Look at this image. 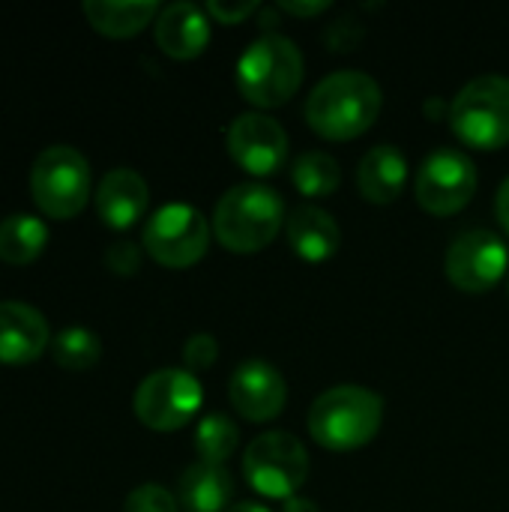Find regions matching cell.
<instances>
[{
	"label": "cell",
	"mask_w": 509,
	"mask_h": 512,
	"mask_svg": "<svg viewBox=\"0 0 509 512\" xmlns=\"http://www.w3.org/2000/svg\"><path fill=\"white\" fill-rule=\"evenodd\" d=\"M384 105L378 81L360 69H342L315 84L306 99V123L327 141H351L372 129Z\"/></svg>",
	"instance_id": "obj_1"
},
{
	"label": "cell",
	"mask_w": 509,
	"mask_h": 512,
	"mask_svg": "<svg viewBox=\"0 0 509 512\" xmlns=\"http://www.w3.org/2000/svg\"><path fill=\"white\" fill-rule=\"evenodd\" d=\"M384 423V399L357 384L324 390L306 417L315 444L333 453H354L366 447Z\"/></svg>",
	"instance_id": "obj_2"
},
{
	"label": "cell",
	"mask_w": 509,
	"mask_h": 512,
	"mask_svg": "<svg viewBox=\"0 0 509 512\" xmlns=\"http://www.w3.org/2000/svg\"><path fill=\"white\" fill-rule=\"evenodd\" d=\"M285 222V204L276 189L261 183L231 186L213 207L216 240L240 255L267 249Z\"/></svg>",
	"instance_id": "obj_3"
},
{
	"label": "cell",
	"mask_w": 509,
	"mask_h": 512,
	"mask_svg": "<svg viewBox=\"0 0 509 512\" xmlns=\"http://www.w3.org/2000/svg\"><path fill=\"white\" fill-rule=\"evenodd\" d=\"M303 84V54L279 33L258 36L237 60V87L255 108H279Z\"/></svg>",
	"instance_id": "obj_4"
},
{
	"label": "cell",
	"mask_w": 509,
	"mask_h": 512,
	"mask_svg": "<svg viewBox=\"0 0 509 512\" xmlns=\"http://www.w3.org/2000/svg\"><path fill=\"white\" fill-rule=\"evenodd\" d=\"M453 135L474 150H501L509 144V78L480 75L450 102Z\"/></svg>",
	"instance_id": "obj_5"
},
{
	"label": "cell",
	"mask_w": 509,
	"mask_h": 512,
	"mask_svg": "<svg viewBox=\"0 0 509 512\" xmlns=\"http://www.w3.org/2000/svg\"><path fill=\"white\" fill-rule=\"evenodd\" d=\"M30 195L51 219H72L90 198V162L69 144L45 147L30 168Z\"/></svg>",
	"instance_id": "obj_6"
},
{
	"label": "cell",
	"mask_w": 509,
	"mask_h": 512,
	"mask_svg": "<svg viewBox=\"0 0 509 512\" xmlns=\"http://www.w3.org/2000/svg\"><path fill=\"white\" fill-rule=\"evenodd\" d=\"M243 474L258 495L291 501L309 477V453L291 432H264L246 447Z\"/></svg>",
	"instance_id": "obj_7"
},
{
	"label": "cell",
	"mask_w": 509,
	"mask_h": 512,
	"mask_svg": "<svg viewBox=\"0 0 509 512\" xmlns=\"http://www.w3.org/2000/svg\"><path fill=\"white\" fill-rule=\"evenodd\" d=\"M213 225L204 219L198 207L189 204H165L144 225V249L147 255L171 270H186L207 255Z\"/></svg>",
	"instance_id": "obj_8"
},
{
	"label": "cell",
	"mask_w": 509,
	"mask_h": 512,
	"mask_svg": "<svg viewBox=\"0 0 509 512\" xmlns=\"http://www.w3.org/2000/svg\"><path fill=\"white\" fill-rule=\"evenodd\" d=\"M204 402V390L189 369H159L147 375L132 399L135 417L153 432L183 429Z\"/></svg>",
	"instance_id": "obj_9"
},
{
	"label": "cell",
	"mask_w": 509,
	"mask_h": 512,
	"mask_svg": "<svg viewBox=\"0 0 509 512\" xmlns=\"http://www.w3.org/2000/svg\"><path fill=\"white\" fill-rule=\"evenodd\" d=\"M477 165L462 150H435L423 159L414 180L420 207L432 216H453L465 210L477 192Z\"/></svg>",
	"instance_id": "obj_10"
},
{
	"label": "cell",
	"mask_w": 509,
	"mask_h": 512,
	"mask_svg": "<svg viewBox=\"0 0 509 512\" xmlns=\"http://www.w3.org/2000/svg\"><path fill=\"white\" fill-rule=\"evenodd\" d=\"M507 264V243L486 228H471L450 243L444 267H447V279L459 291L486 294L507 276Z\"/></svg>",
	"instance_id": "obj_11"
},
{
	"label": "cell",
	"mask_w": 509,
	"mask_h": 512,
	"mask_svg": "<svg viewBox=\"0 0 509 512\" xmlns=\"http://www.w3.org/2000/svg\"><path fill=\"white\" fill-rule=\"evenodd\" d=\"M228 153L243 171L255 177H270L288 159V135L279 120L246 111L228 126Z\"/></svg>",
	"instance_id": "obj_12"
},
{
	"label": "cell",
	"mask_w": 509,
	"mask_h": 512,
	"mask_svg": "<svg viewBox=\"0 0 509 512\" xmlns=\"http://www.w3.org/2000/svg\"><path fill=\"white\" fill-rule=\"evenodd\" d=\"M228 399L243 420L267 423L282 414L288 402V384L273 363L252 357L234 369L228 381Z\"/></svg>",
	"instance_id": "obj_13"
},
{
	"label": "cell",
	"mask_w": 509,
	"mask_h": 512,
	"mask_svg": "<svg viewBox=\"0 0 509 512\" xmlns=\"http://www.w3.org/2000/svg\"><path fill=\"white\" fill-rule=\"evenodd\" d=\"M51 345L48 321L27 303H0V363L27 366Z\"/></svg>",
	"instance_id": "obj_14"
},
{
	"label": "cell",
	"mask_w": 509,
	"mask_h": 512,
	"mask_svg": "<svg viewBox=\"0 0 509 512\" xmlns=\"http://www.w3.org/2000/svg\"><path fill=\"white\" fill-rule=\"evenodd\" d=\"M147 204H150V189H147V180L138 171L114 168L99 180L96 213L108 228H114V231L132 228L144 216Z\"/></svg>",
	"instance_id": "obj_15"
},
{
	"label": "cell",
	"mask_w": 509,
	"mask_h": 512,
	"mask_svg": "<svg viewBox=\"0 0 509 512\" xmlns=\"http://www.w3.org/2000/svg\"><path fill=\"white\" fill-rule=\"evenodd\" d=\"M210 42L207 12L195 3H171L156 18V45L174 60L198 57Z\"/></svg>",
	"instance_id": "obj_16"
},
{
	"label": "cell",
	"mask_w": 509,
	"mask_h": 512,
	"mask_svg": "<svg viewBox=\"0 0 509 512\" xmlns=\"http://www.w3.org/2000/svg\"><path fill=\"white\" fill-rule=\"evenodd\" d=\"M285 231H288L291 249L306 264H324V261H330L339 252V243H342L339 222L327 210H321L315 204L294 207L291 216H288Z\"/></svg>",
	"instance_id": "obj_17"
},
{
	"label": "cell",
	"mask_w": 509,
	"mask_h": 512,
	"mask_svg": "<svg viewBox=\"0 0 509 512\" xmlns=\"http://www.w3.org/2000/svg\"><path fill=\"white\" fill-rule=\"evenodd\" d=\"M408 183V162L399 147L378 144L372 147L357 168V189L372 204H393Z\"/></svg>",
	"instance_id": "obj_18"
},
{
	"label": "cell",
	"mask_w": 509,
	"mask_h": 512,
	"mask_svg": "<svg viewBox=\"0 0 509 512\" xmlns=\"http://www.w3.org/2000/svg\"><path fill=\"white\" fill-rule=\"evenodd\" d=\"M234 498V480L225 465L195 462L183 471L177 504L186 512H225Z\"/></svg>",
	"instance_id": "obj_19"
},
{
	"label": "cell",
	"mask_w": 509,
	"mask_h": 512,
	"mask_svg": "<svg viewBox=\"0 0 509 512\" xmlns=\"http://www.w3.org/2000/svg\"><path fill=\"white\" fill-rule=\"evenodd\" d=\"M81 12L93 30L111 39H126L141 33L156 18L159 6L153 0H84Z\"/></svg>",
	"instance_id": "obj_20"
},
{
	"label": "cell",
	"mask_w": 509,
	"mask_h": 512,
	"mask_svg": "<svg viewBox=\"0 0 509 512\" xmlns=\"http://www.w3.org/2000/svg\"><path fill=\"white\" fill-rule=\"evenodd\" d=\"M48 243V228L30 213H12L0 222V261L12 267L33 264Z\"/></svg>",
	"instance_id": "obj_21"
},
{
	"label": "cell",
	"mask_w": 509,
	"mask_h": 512,
	"mask_svg": "<svg viewBox=\"0 0 509 512\" xmlns=\"http://www.w3.org/2000/svg\"><path fill=\"white\" fill-rule=\"evenodd\" d=\"M291 180L300 195L306 198H327L339 189L342 183V168L339 162L324 153V150H306L294 159L291 165Z\"/></svg>",
	"instance_id": "obj_22"
},
{
	"label": "cell",
	"mask_w": 509,
	"mask_h": 512,
	"mask_svg": "<svg viewBox=\"0 0 509 512\" xmlns=\"http://www.w3.org/2000/svg\"><path fill=\"white\" fill-rule=\"evenodd\" d=\"M51 357L60 369L84 372L93 369L102 357V342L87 327H66L51 339Z\"/></svg>",
	"instance_id": "obj_23"
},
{
	"label": "cell",
	"mask_w": 509,
	"mask_h": 512,
	"mask_svg": "<svg viewBox=\"0 0 509 512\" xmlns=\"http://www.w3.org/2000/svg\"><path fill=\"white\" fill-rule=\"evenodd\" d=\"M237 444H240V432L225 414H210L195 429V450H198L201 462L225 465L234 456Z\"/></svg>",
	"instance_id": "obj_24"
},
{
	"label": "cell",
	"mask_w": 509,
	"mask_h": 512,
	"mask_svg": "<svg viewBox=\"0 0 509 512\" xmlns=\"http://www.w3.org/2000/svg\"><path fill=\"white\" fill-rule=\"evenodd\" d=\"M177 507L180 504L168 489H162L156 483H144L129 492L123 512H177Z\"/></svg>",
	"instance_id": "obj_25"
},
{
	"label": "cell",
	"mask_w": 509,
	"mask_h": 512,
	"mask_svg": "<svg viewBox=\"0 0 509 512\" xmlns=\"http://www.w3.org/2000/svg\"><path fill=\"white\" fill-rule=\"evenodd\" d=\"M219 357V342L210 333H195L189 336V342L183 345V360L192 372L210 369Z\"/></svg>",
	"instance_id": "obj_26"
},
{
	"label": "cell",
	"mask_w": 509,
	"mask_h": 512,
	"mask_svg": "<svg viewBox=\"0 0 509 512\" xmlns=\"http://www.w3.org/2000/svg\"><path fill=\"white\" fill-rule=\"evenodd\" d=\"M105 264H108V270H114L117 276H132V273H138V267H141V252H138V246H135L132 240H117V243L108 246Z\"/></svg>",
	"instance_id": "obj_27"
},
{
	"label": "cell",
	"mask_w": 509,
	"mask_h": 512,
	"mask_svg": "<svg viewBox=\"0 0 509 512\" xmlns=\"http://www.w3.org/2000/svg\"><path fill=\"white\" fill-rule=\"evenodd\" d=\"M255 9H258V3H252V0H246V3H216V0L207 3V12L213 18H219L222 24H237V21L249 18Z\"/></svg>",
	"instance_id": "obj_28"
},
{
	"label": "cell",
	"mask_w": 509,
	"mask_h": 512,
	"mask_svg": "<svg viewBox=\"0 0 509 512\" xmlns=\"http://www.w3.org/2000/svg\"><path fill=\"white\" fill-rule=\"evenodd\" d=\"M279 9L282 12H288V15H297V18H315V15H321V12H327L330 9V3L327 0H309V3H294V0H282L279 3Z\"/></svg>",
	"instance_id": "obj_29"
},
{
	"label": "cell",
	"mask_w": 509,
	"mask_h": 512,
	"mask_svg": "<svg viewBox=\"0 0 509 512\" xmlns=\"http://www.w3.org/2000/svg\"><path fill=\"white\" fill-rule=\"evenodd\" d=\"M495 213H498V222L501 228L509 234V177L501 183L498 189V198H495Z\"/></svg>",
	"instance_id": "obj_30"
},
{
	"label": "cell",
	"mask_w": 509,
	"mask_h": 512,
	"mask_svg": "<svg viewBox=\"0 0 509 512\" xmlns=\"http://www.w3.org/2000/svg\"><path fill=\"white\" fill-rule=\"evenodd\" d=\"M282 512H321V510H318V504H315V501H309V498H291V501H285Z\"/></svg>",
	"instance_id": "obj_31"
},
{
	"label": "cell",
	"mask_w": 509,
	"mask_h": 512,
	"mask_svg": "<svg viewBox=\"0 0 509 512\" xmlns=\"http://www.w3.org/2000/svg\"><path fill=\"white\" fill-rule=\"evenodd\" d=\"M225 512H270L264 504H258V501H237V504H231Z\"/></svg>",
	"instance_id": "obj_32"
},
{
	"label": "cell",
	"mask_w": 509,
	"mask_h": 512,
	"mask_svg": "<svg viewBox=\"0 0 509 512\" xmlns=\"http://www.w3.org/2000/svg\"><path fill=\"white\" fill-rule=\"evenodd\" d=\"M507 288H509V282H507Z\"/></svg>",
	"instance_id": "obj_33"
}]
</instances>
